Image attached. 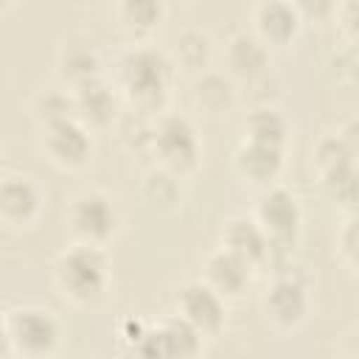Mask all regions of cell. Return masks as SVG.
Listing matches in <instances>:
<instances>
[{
    "instance_id": "1",
    "label": "cell",
    "mask_w": 359,
    "mask_h": 359,
    "mask_svg": "<svg viewBox=\"0 0 359 359\" xmlns=\"http://www.w3.org/2000/svg\"><path fill=\"white\" fill-rule=\"evenodd\" d=\"M174 62L149 42L129 48L118 62V90L137 115H160L168 104Z\"/></svg>"
},
{
    "instance_id": "2",
    "label": "cell",
    "mask_w": 359,
    "mask_h": 359,
    "mask_svg": "<svg viewBox=\"0 0 359 359\" xmlns=\"http://www.w3.org/2000/svg\"><path fill=\"white\" fill-rule=\"evenodd\" d=\"M53 280L73 306H95L109 286V258L98 244L76 241L53 264Z\"/></svg>"
},
{
    "instance_id": "3",
    "label": "cell",
    "mask_w": 359,
    "mask_h": 359,
    "mask_svg": "<svg viewBox=\"0 0 359 359\" xmlns=\"http://www.w3.org/2000/svg\"><path fill=\"white\" fill-rule=\"evenodd\" d=\"M149 149L160 160V168L171 171L174 177H185L199 165V135L185 115L160 112L151 121V140Z\"/></svg>"
},
{
    "instance_id": "4",
    "label": "cell",
    "mask_w": 359,
    "mask_h": 359,
    "mask_svg": "<svg viewBox=\"0 0 359 359\" xmlns=\"http://www.w3.org/2000/svg\"><path fill=\"white\" fill-rule=\"evenodd\" d=\"M8 351L20 356H48L59 342V320L39 306H20L6 314Z\"/></svg>"
},
{
    "instance_id": "5",
    "label": "cell",
    "mask_w": 359,
    "mask_h": 359,
    "mask_svg": "<svg viewBox=\"0 0 359 359\" xmlns=\"http://www.w3.org/2000/svg\"><path fill=\"white\" fill-rule=\"evenodd\" d=\"M67 227L76 236V241L107 247L115 238L121 219H118V210L107 194L81 191L67 205Z\"/></svg>"
},
{
    "instance_id": "6",
    "label": "cell",
    "mask_w": 359,
    "mask_h": 359,
    "mask_svg": "<svg viewBox=\"0 0 359 359\" xmlns=\"http://www.w3.org/2000/svg\"><path fill=\"white\" fill-rule=\"evenodd\" d=\"M174 306L177 314L202 334V339H216L227 325V300L219 292H213L202 278L188 280L177 292Z\"/></svg>"
},
{
    "instance_id": "7",
    "label": "cell",
    "mask_w": 359,
    "mask_h": 359,
    "mask_svg": "<svg viewBox=\"0 0 359 359\" xmlns=\"http://www.w3.org/2000/svg\"><path fill=\"white\" fill-rule=\"evenodd\" d=\"M314 165L320 180L337 194L342 202H353V180H356V149L345 143L337 132L323 135L320 143L314 146Z\"/></svg>"
},
{
    "instance_id": "8",
    "label": "cell",
    "mask_w": 359,
    "mask_h": 359,
    "mask_svg": "<svg viewBox=\"0 0 359 359\" xmlns=\"http://www.w3.org/2000/svg\"><path fill=\"white\" fill-rule=\"evenodd\" d=\"M42 129V151L50 163L62 168H81L93 154L90 126H84L76 115L39 126Z\"/></svg>"
},
{
    "instance_id": "9",
    "label": "cell",
    "mask_w": 359,
    "mask_h": 359,
    "mask_svg": "<svg viewBox=\"0 0 359 359\" xmlns=\"http://www.w3.org/2000/svg\"><path fill=\"white\" fill-rule=\"evenodd\" d=\"M255 222L264 227V233L269 236V244L275 247V244H289V241L297 238L303 213H300V205H297L294 194L275 185L258 199Z\"/></svg>"
},
{
    "instance_id": "10",
    "label": "cell",
    "mask_w": 359,
    "mask_h": 359,
    "mask_svg": "<svg viewBox=\"0 0 359 359\" xmlns=\"http://www.w3.org/2000/svg\"><path fill=\"white\" fill-rule=\"evenodd\" d=\"M202 342H205L202 334L188 320H182L180 314H171L157 328H146L135 351L146 356H196L202 353Z\"/></svg>"
},
{
    "instance_id": "11",
    "label": "cell",
    "mask_w": 359,
    "mask_h": 359,
    "mask_svg": "<svg viewBox=\"0 0 359 359\" xmlns=\"http://www.w3.org/2000/svg\"><path fill=\"white\" fill-rule=\"evenodd\" d=\"M261 309L275 331H294L309 317L306 286L294 278H275L261 300Z\"/></svg>"
},
{
    "instance_id": "12",
    "label": "cell",
    "mask_w": 359,
    "mask_h": 359,
    "mask_svg": "<svg viewBox=\"0 0 359 359\" xmlns=\"http://www.w3.org/2000/svg\"><path fill=\"white\" fill-rule=\"evenodd\" d=\"M252 272L255 266L250 261H244L241 255L219 247L213 250L208 258H205V266H202V280L219 292L224 300H238L250 283H252Z\"/></svg>"
},
{
    "instance_id": "13",
    "label": "cell",
    "mask_w": 359,
    "mask_h": 359,
    "mask_svg": "<svg viewBox=\"0 0 359 359\" xmlns=\"http://www.w3.org/2000/svg\"><path fill=\"white\" fill-rule=\"evenodd\" d=\"M42 210L39 188L22 174L0 177V222L8 227H31Z\"/></svg>"
},
{
    "instance_id": "14",
    "label": "cell",
    "mask_w": 359,
    "mask_h": 359,
    "mask_svg": "<svg viewBox=\"0 0 359 359\" xmlns=\"http://www.w3.org/2000/svg\"><path fill=\"white\" fill-rule=\"evenodd\" d=\"M70 95H73L76 118L84 126H107V123H112V118L118 112V98H115V87L107 79L93 76V79L70 87Z\"/></svg>"
},
{
    "instance_id": "15",
    "label": "cell",
    "mask_w": 359,
    "mask_h": 359,
    "mask_svg": "<svg viewBox=\"0 0 359 359\" xmlns=\"http://www.w3.org/2000/svg\"><path fill=\"white\" fill-rule=\"evenodd\" d=\"M222 247L241 255L244 261H250L252 266H258L272 244H269V236L264 233V227L255 222V216H230L224 224H222Z\"/></svg>"
},
{
    "instance_id": "16",
    "label": "cell",
    "mask_w": 359,
    "mask_h": 359,
    "mask_svg": "<svg viewBox=\"0 0 359 359\" xmlns=\"http://www.w3.org/2000/svg\"><path fill=\"white\" fill-rule=\"evenodd\" d=\"M255 36L264 45H286L300 31V14L292 0H261L255 8Z\"/></svg>"
},
{
    "instance_id": "17",
    "label": "cell",
    "mask_w": 359,
    "mask_h": 359,
    "mask_svg": "<svg viewBox=\"0 0 359 359\" xmlns=\"http://www.w3.org/2000/svg\"><path fill=\"white\" fill-rule=\"evenodd\" d=\"M224 59H227V67L236 79L241 81H258L266 76V67H269V48L255 36V34H247V31H238L230 36L227 48H224Z\"/></svg>"
},
{
    "instance_id": "18",
    "label": "cell",
    "mask_w": 359,
    "mask_h": 359,
    "mask_svg": "<svg viewBox=\"0 0 359 359\" xmlns=\"http://www.w3.org/2000/svg\"><path fill=\"white\" fill-rule=\"evenodd\" d=\"M56 70H59V79L70 90V87L93 79V76H101V56L93 48V42L79 39V36H70V39H65L59 45Z\"/></svg>"
},
{
    "instance_id": "19",
    "label": "cell",
    "mask_w": 359,
    "mask_h": 359,
    "mask_svg": "<svg viewBox=\"0 0 359 359\" xmlns=\"http://www.w3.org/2000/svg\"><path fill=\"white\" fill-rule=\"evenodd\" d=\"M236 168L255 182H272L283 168V149L272 143L244 140L236 151Z\"/></svg>"
},
{
    "instance_id": "20",
    "label": "cell",
    "mask_w": 359,
    "mask_h": 359,
    "mask_svg": "<svg viewBox=\"0 0 359 359\" xmlns=\"http://www.w3.org/2000/svg\"><path fill=\"white\" fill-rule=\"evenodd\" d=\"M115 17L126 34L143 39L151 31H157V25L163 22L165 3L163 0H118Z\"/></svg>"
},
{
    "instance_id": "21",
    "label": "cell",
    "mask_w": 359,
    "mask_h": 359,
    "mask_svg": "<svg viewBox=\"0 0 359 359\" xmlns=\"http://www.w3.org/2000/svg\"><path fill=\"white\" fill-rule=\"evenodd\" d=\"M194 104L199 109H205L208 115H219L227 112L236 104V84L230 76L222 73H199V79L194 81Z\"/></svg>"
},
{
    "instance_id": "22",
    "label": "cell",
    "mask_w": 359,
    "mask_h": 359,
    "mask_svg": "<svg viewBox=\"0 0 359 359\" xmlns=\"http://www.w3.org/2000/svg\"><path fill=\"white\" fill-rule=\"evenodd\" d=\"M244 135H247V140L272 143V146H280L283 149V143L289 137V121L275 107L261 104V107L250 109V115L244 121Z\"/></svg>"
},
{
    "instance_id": "23",
    "label": "cell",
    "mask_w": 359,
    "mask_h": 359,
    "mask_svg": "<svg viewBox=\"0 0 359 359\" xmlns=\"http://www.w3.org/2000/svg\"><path fill=\"white\" fill-rule=\"evenodd\" d=\"M210 53H213V45H210V36L199 28H185L182 34H177L174 39V62L182 67V70H191V73H202L208 65H210Z\"/></svg>"
},
{
    "instance_id": "24",
    "label": "cell",
    "mask_w": 359,
    "mask_h": 359,
    "mask_svg": "<svg viewBox=\"0 0 359 359\" xmlns=\"http://www.w3.org/2000/svg\"><path fill=\"white\" fill-rule=\"evenodd\" d=\"M70 115H76L70 90H48V93H39L34 98V118H36L39 126L70 118Z\"/></svg>"
},
{
    "instance_id": "25",
    "label": "cell",
    "mask_w": 359,
    "mask_h": 359,
    "mask_svg": "<svg viewBox=\"0 0 359 359\" xmlns=\"http://www.w3.org/2000/svg\"><path fill=\"white\" fill-rule=\"evenodd\" d=\"M143 188H146V194L154 202H168L177 194V177L171 171H165V168H157V171H149L146 174Z\"/></svg>"
},
{
    "instance_id": "26",
    "label": "cell",
    "mask_w": 359,
    "mask_h": 359,
    "mask_svg": "<svg viewBox=\"0 0 359 359\" xmlns=\"http://www.w3.org/2000/svg\"><path fill=\"white\" fill-rule=\"evenodd\" d=\"M334 17H337V28L345 36L348 48H353V42H356V0H337Z\"/></svg>"
},
{
    "instance_id": "27",
    "label": "cell",
    "mask_w": 359,
    "mask_h": 359,
    "mask_svg": "<svg viewBox=\"0 0 359 359\" xmlns=\"http://www.w3.org/2000/svg\"><path fill=\"white\" fill-rule=\"evenodd\" d=\"M300 20H325L334 14L337 0H292Z\"/></svg>"
},
{
    "instance_id": "28",
    "label": "cell",
    "mask_w": 359,
    "mask_h": 359,
    "mask_svg": "<svg viewBox=\"0 0 359 359\" xmlns=\"http://www.w3.org/2000/svg\"><path fill=\"white\" fill-rule=\"evenodd\" d=\"M339 244H342V252H345L348 266H353V261H356V233H353V219L345 222V230H342Z\"/></svg>"
},
{
    "instance_id": "29",
    "label": "cell",
    "mask_w": 359,
    "mask_h": 359,
    "mask_svg": "<svg viewBox=\"0 0 359 359\" xmlns=\"http://www.w3.org/2000/svg\"><path fill=\"white\" fill-rule=\"evenodd\" d=\"M0 353H11L8 351V334H6V314H0Z\"/></svg>"
},
{
    "instance_id": "30",
    "label": "cell",
    "mask_w": 359,
    "mask_h": 359,
    "mask_svg": "<svg viewBox=\"0 0 359 359\" xmlns=\"http://www.w3.org/2000/svg\"><path fill=\"white\" fill-rule=\"evenodd\" d=\"M6 3H8V0H0V6H6Z\"/></svg>"
}]
</instances>
